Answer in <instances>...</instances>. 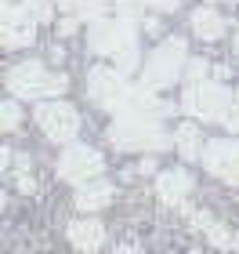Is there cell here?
I'll return each mask as SVG.
<instances>
[{
    "label": "cell",
    "mask_w": 239,
    "mask_h": 254,
    "mask_svg": "<svg viewBox=\"0 0 239 254\" xmlns=\"http://www.w3.org/2000/svg\"><path fill=\"white\" fill-rule=\"evenodd\" d=\"M87 48L95 55H109L116 59V69L123 76L138 69V33H134V22L127 15L116 18H95L87 29Z\"/></svg>",
    "instance_id": "6da1fadb"
},
{
    "label": "cell",
    "mask_w": 239,
    "mask_h": 254,
    "mask_svg": "<svg viewBox=\"0 0 239 254\" xmlns=\"http://www.w3.org/2000/svg\"><path fill=\"white\" fill-rule=\"evenodd\" d=\"M210 65L196 59L189 62V76H185V95H181V109L189 113V117H203V120H221L229 117L232 102L236 95L225 84H214V80H207Z\"/></svg>",
    "instance_id": "7a4b0ae2"
},
{
    "label": "cell",
    "mask_w": 239,
    "mask_h": 254,
    "mask_svg": "<svg viewBox=\"0 0 239 254\" xmlns=\"http://www.w3.org/2000/svg\"><path fill=\"white\" fill-rule=\"evenodd\" d=\"M109 142L120 149H167L170 134L159 127L156 117L142 113H116V124L109 127Z\"/></svg>",
    "instance_id": "3957f363"
},
{
    "label": "cell",
    "mask_w": 239,
    "mask_h": 254,
    "mask_svg": "<svg viewBox=\"0 0 239 254\" xmlns=\"http://www.w3.org/2000/svg\"><path fill=\"white\" fill-rule=\"evenodd\" d=\"M185 55H189V48H185V40H181V37L163 40L149 59H145V65H142V84L152 87V91L170 87L181 76V69H185Z\"/></svg>",
    "instance_id": "277c9868"
},
{
    "label": "cell",
    "mask_w": 239,
    "mask_h": 254,
    "mask_svg": "<svg viewBox=\"0 0 239 254\" xmlns=\"http://www.w3.org/2000/svg\"><path fill=\"white\" fill-rule=\"evenodd\" d=\"M69 87V76L48 73L40 62H22L7 73V91H15V98H44V95H62Z\"/></svg>",
    "instance_id": "5b68a950"
},
{
    "label": "cell",
    "mask_w": 239,
    "mask_h": 254,
    "mask_svg": "<svg viewBox=\"0 0 239 254\" xmlns=\"http://www.w3.org/2000/svg\"><path fill=\"white\" fill-rule=\"evenodd\" d=\"M37 22L40 18L29 4H4L0 7V40H4V48H26V44H33Z\"/></svg>",
    "instance_id": "8992f818"
},
{
    "label": "cell",
    "mask_w": 239,
    "mask_h": 254,
    "mask_svg": "<svg viewBox=\"0 0 239 254\" xmlns=\"http://www.w3.org/2000/svg\"><path fill=\"white\" fill-rule=\"evenodd\" d=\"M127 87H131V84L123 80L120 69L98 65V69H91V76H87V95H91V102L101 106V109H109V113H120Z\"/></svg>",
    "instance_id": "52a82bcc"
},
{
    "label": "cell",
    "mask_w": 239,
    "mask_h": 254,
    "mask_svg": "<svg viewBox=\"0 0 239 254\" xmlns=\"http://www.w3.org/2000/svg\"><path fill=\"white\" fill-rule=\"evenodd\" d=\"M37 124L51 142H73L80 131V113L69 102H48V106L37 109Z\"/></svg>",
    "instance_id": "ba28073f"
},
{
    "label": "cell",
    "mask_w": 239,
    "mask_h": 254,
    "mask_svg": "<svg viewBox=\"0 0 239 254\" xmlns=\"http://www.w3.org/2000/svg\"><path fill=\"white\" fill-rule=\"evenodd\" d=\"M101 171H105V160H101V153H95V149H87V145H69L58 160V175L65 182H76V186L98 178Z\"/></svg>",
    "instance_id": "9c48e42d"
},
{
    "label": "cell",
    "mask_w": 239,
    "mask_h": 254,
    "mask_svg": "<svg viewBox=\"0 0 239 254\" xmlns=\"http://www.w3.org/2000/svg\"><path fill=\"white\" fill-rule=\"evenodd\" d=\"M203 167H207L214 178L229 182V186H239V142H232V138L207 142V149H203Z\"/></svg>",
    "instance_id": "30bf717a"
},
{
    "label": "cell",
    "mask_w": 239,
    "mask_h": 254,
    "mask_svg": "<svg viewBox=\"0 0 239 254\" xmlns=\"http://www.w3.org/2000/svg\"><path fill=\"white\" fill-rule=\"evenodd\" d=\"M65 233H69V244L76 251H84V254L98 251L101 244H105V225H101L98 218H80V222H73Z\"/></svg>",
    "instance_id": "8fae6325"
},
{
    "label": "cell",
    "mask_w": 239,
    "mask_h": 254,
    "mask_svg": "<svg viewBox=\"0 0 239 254\" xmlns=\"http://www.w3.org/2000/svg\"><path fill=\"white\" fill-rule=\"evenodd\" d=\"M156 192H159V200H163L167 207H181L185 196L192 192L189 171H163V175L156 178Z\"/></svg>",
    "instance_id": "7c38bea8"
},
{
    "label": "cell",
    "mask_w": 239,
    "mask_h": 254,
    "mask_svg": "<svg viewBox=\"0 0 239 254\" xmlns=\"http://www.w3.org/2000/svg\"><path fill=\"white\" fill-rule=\"evenodd\" d=\"M189 222L196 225V229H203V233L210 236V244H218L221 251H239V236H236V233H229L225 225H218L207 211H203V214H199V211H192V214H189Z\"/></svg>",
    "instance_id": "4fadbf2b"
},
{
    "label": "cell",
    "mask_w": 239,
    "mask_h": 254,
    "mask_svg": "<svg viewBox=\"0 0 239 254\" xmlns=\"http://www.w3.org/2000/svg\"><path fill=\"white\" fill-rule=\"evenodd\" d=\"M174 145H178V153L185 156V160H203V134H199V127L185 120V124H178V131H174Z\"/></svg>",
    "instance_id": "5bb4252c"
},
{
    "label": "cell",
    "mask_w": 239,
    "mask_h": 254,
    "mask_svg": "<svg viewBox=\"0 0 239 254\" xmlns=\"http://www.w3.org/2000/svg\"><path fill=\"white\" fill-rule=\"evenodd\" d=\"M112 196H116V189H112L109 182H91L87 189L76 192V207L80 211H101V207L112 203Z\"/></svg>",
    "instance_id": "9a60e30c"
},
{
    "label": "cell",
    "mask_w": 239,
    "mask_h": 254,
    "mask_svg": "<svg viewBox=\"0 0 239 254\" xmlns=\"http://www.w3.org/2000/svg\"><path fill=\"white\" fill-rule=\"evenodd\" d=\"M192 29H196V37H199V40H218L221 33H225V22H221L218 11L199 7L196 15H192Z\"/></svg>",
    "instance_id": "2e32d148"
},
{
    "label": "cell",
    "mask_w": 239,
    "mask_h": 254,
    "mask_svg": "<svg viewBox=\"0 0 239 254\" xmlns=\"http://www.w3.org/2000/svg\"><path fill=\"white\" fill-rule=\"evenodd\" d=\"M58 11H69V15H80V18H101V11L109 7V0H54Z\"/></svg>",
    "instance_id": "e0dca14e"
},
{
    "label": "cell",
    "mask_w": 239,
    "mask_h": 254,
    "mask_svg": "<svg viewBox=\"0 0 239 254\" xmlns=\"http://www.w3.org/2000/svg\"><path fill=\"white\" fill-rule=\"evenodd\" d=\"M0 127H4V131H15L18 127V120H22V113H18V102H4V106H0Z\"/></svg>",
    "instance_id": "ac0fdd59"
},
{
    "label": "cell",
    "mask_w": 239,
    "mask_h": 254,
    "mask_svg": "<svg viewBox=\"0 0 239 254\" xmlns=\"http://www.w3.org/2000/svg\"><path fill=\"white\" fill-rule=\"evenodd\" d=\"M15 178H18V189H22V192H33V178H29V164H26V160H18Z\"/></svg>",
    "instance_id": "d6986e66"
},
{
    "label": "cell",
    "mask_w": 239,
    "mask_h": 254,
    "mask_svg": "<svg viewBox=\"0 0 239 254\" xmlns=\"http://www.w3.org/2000/svg\"><path fill=\"white\" fill-rule=\"evenodd\" d=\"M26 4H29L33 11H37V18H40V22H48V18L54 15V7H51V0H26Z\"/></svg>",
    "instance_id": "ffe728a7"
},
{
    "label": "cell",
    "mask_w": 239,
    "mask_h": 254,
    "mask_svg": "<svg viewBox=\"0 0 239 254\" xmlns=\"http://www.w3.org/2000/svg\"><path fill=\"white\" fill-rule=\"evenodd\" d=\"M225 127H229V131H239V91H236V102H232L229 117H225Z\"/></svg>",
    "instance_id": "44dd1931"
},
{
    "label": "cell",
    "mask_w": 239,
    "mask_h": 254,
    "mask_svg": "<svg viewBox=\"0 0 239 254\" xmlns=\"http://www.w3.org/2000/svg\"><path fill=\"white\" fill-rule=\"evenodd\" d=\"M145 7H152V11H178V0H145Z\"/></svg>",
    "instance_id": "7402d4cb"
},
{
    "label": "cell",
    "mask_w": 239,
    "mask_h": 254,
    "mask_svg": "<svg viewBox=\"0 0 239 254\" xmlns=\"http://www.w3.org/2000/svg\"><path fill=\"white\" fill-rule=\"evenodd\" d=\"M76 18H80V15H69V18L62 22V26H58V37H73V33H76Z\"/></svg>",
    "instance_id": "603a6c76"
},
{
    "label": "cell",
    "mask_w": 239,
    "mask_h": 254,
    "mask_svg": "<svg viewBox=\"0 0 239 254\" xmlns=\"http://www.w3.org/2000/svg\"><path fill=\"white\" fill-rule=\"evenodd\" d=\"M112 254H145V251H138V247H131V244H123V247H116Z\"/></svg>",
    "instance_id": "cb8c5ba5"
},
{
    "label": "cell",
    "mask_w": 239,
    "mask_h": 254,
    "mask_svg": "<svg viewBox=\"0 0 239 254\" xmlns=\"http://www.w3.org/2000/svg\"><path fill=\"white\" fill-rule=\"evenodd\" d=\"M138 171H142V175H152V171H156V160H142Z\"/></svg>",
    "instance_id": "d4e9b609"
},
{
    "label": "cell",
    "mask_w": 239,
    "mask_h": 254,
    "mask_svg": "<svg viewBox=\"0 0 239 254\" xmlns=\"http://www.w3.org/2000/svg\"><path fill=\"white\" fill-rule=\"evenodd\" d=\"M236 51H239V29H236Z\"/></svg>",
    "instance_id": "484cf974"
},
{
    "label": "cell",
    "mask_w": 239,
    "mask_h": 254,
    "mask_svg": "<svg viewBox=\"0 0 239 254\" xmlns=\"http://www.w3.org/2000/svg\"><path fill=\"white\" fill-rule=\"evenodd\" d=\"M189 254H203V251H189Z\"/></svg>",
    "instance_id": "4316f807"
}]
</instances>
